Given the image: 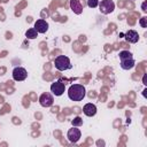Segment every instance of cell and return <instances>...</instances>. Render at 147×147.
<instances>
[{
	"label": "cell",
	"mask_w": 147,
	"mask_h": 147,
	"mask_svg": "<svg viewBox=\"0 0 147 147\" xmlns=\"http://www.w3.org/2000/svg\"><path fill=\"white\" fill-rule=\"evenodd\" d=\"M86 95V90L82 84H74L68 90V96L71 101H82Z\"/></svg>",
	"instance_id": "1"
},
{
	"label": "cell",
	"mask_w": 147,
	"mask_h": 147,
	"mask_svg": "<svg viewBox=\"0 0 147 147\" xmlns=\"http://www.w3.org/2000/svg\"><path fill=\"white\" fill-rule=\"evenodd\" d=\"M140 25H141V28H144V29L147 28V17H146V16H144V17L140 18Z\"/></svg>",
	"instance_id": "17"
},
{
	"label": "cell",
	"mask_w": 147,
	"mask_h": 147,
	"mask_svg": "<svg viewBox=\"0 0 147 147\" xmlns=\"http://www.w3.org/2000/svg\"><path fill=\"white\" fill-rule=\"evenodd\" d=\"M83 113L87 116V117H92L96 114V106L94 103H86L83 107Z\"/></svg>",
	"instance_id": "10"
},
{
	"label": "cell",
	"mask_w": 147,
	"mask_h": 147,
	"mask_svg": "<svg viewBox=\"0 0 147 147\" xmlns=\"http://www.w3.org/2000/svg\"><path fill=\"white\" fill-rule=\"evenodd\" d=\"M38 33H45L48 30V23L45 20H37L34 22V26H33Z\"/></svg>",
	"instance_id": "8"
},
{
	"label": "cell",
	"mask_w": 147,
	"mask_h": 147,
	"mask_svg": "<svg viewBox=\"0 0 147 147\" xmlns=\"http://www.w3.org/2000/svg\"><path fill=\"white\" fill-rule=\"evenodd\" d=\"M118 56H119V60H123V59H127V57H133L132 56V53H130L129 51H122L118 53Z\"/></svg>",
	"instance_id": "14"
},
{
	"label": "cell",
	"mask_w": 147,
	"mask_h": 147,
	"mask_svg": "<svg viewBox=\"0 0 147 147\" xmlns=\"http://www.w3.org/2000/svg\"><path fill=\"white\" fill-rule=\"evenodd\" d=\"M125 39H126V41H129L131 44H136L139 40V33L136 30H129L125 33Z\"/></svg>",
	"instance_id": "9"
},
{
	"label": "cell",
	"mask_w": 147,
	"mask_h": 147,
	"mask_svg": "<svg viewBox=\"0 0 147 147\" xmlns=\"http://www.w3.org/2000/svg\"><path fill=\"white\" fill-rule=\"evenodd\" d=\"M80 136H82V132H80V130L77 126H72L71 129H69V131L67 133L68 140L70 142H72V144H76L80 139Z\"/></svg>",
	"instance_id": "4"
},
{
	"label": "cell",
	"mask_w": 147,
	"mask_h": 147,
	"mask_svg": "<svg viewBox=\"0 0 147 147\" xmlns=\"http://www.w3.org/2000/svg\"><path fill=\"white\" fill-rule=\"evenodd\" d=\"M64 91H65V86H64V84H63L62 82H60V80H56L55 83H53V84L51 85V92H52V94H54L55 96H61V95L64 93Z\"/></svg>",
	"instance_id": "6"
},
{
	"label": "cell",
	"mask_w": 147,
	"mask_h": 147,
	"mask_svg": "<svg viewBox=\"0 0 147 147\" xmlns=\"http://www.w3.org/2000/svg\"><path fill=\"white\" fill-rule=\"evenodd\" d=\"M146 7H147V1H144V2H142V5H141V9H142V11H144V13H146V11H147V8H146Z\"/></svg>",
	"instance_id": "18"
},
{
	"label": "cell",
	"mask_w": 147,
	"mask_h": 147,
	"mask_svg": "<svg viewBox=\"0 0 147 147\" xmlns=\"http://www.w3.org/2000/svg\"><path fill=\"white\" fill-rule=\"evenodd\" d=\"M39 103L40 106L45 107V108H48L51 107L53 103H54V98H53V94L46 92V93H42L40 96H39Z\"/></svg>",
	"instance_id": "7"
},
{
	"label": "cell",
	"mask_w": 147,
	"mask_h": 147,
	"mask_svg": "<svg viewBox=\"0 0 147 147\" xmlns=\"http://www.w3.org/2000/svg\"><path fill=\"white\" fill-rule=\"evenodd\" d=\"M54 65L57 70L60 71H64V70H69L71 69V62H70V59L65 55H59L57 57H55L54 60Z\"/></svg>",
	"instance_id": "2"
},
{
	"label": "cell",
	"mask_w": 147,
	"mask_h": 147,
	"mask_svg": "<svg viewBox=\"0 0 147 147\" xmlns=\"http://www.w3.org/2000/svg\"><path fill=\"white\" fill-rule=\"evenodd\" d=\"M99 9L102 14L108 15V14L114 11L115 3L113 0H101V2H99Z\"/></svg>",
	"instance_id": "3"
},
{
	"label": "cell",
	"mask_w": 147,
	"mask_h": 147,
	"mask_svg": "<svg viewBox=\"0 0 147 147\" xmlns=\"http://www.w3.org/2000/svg\"><path fill=\"white\" fill-rule=\"evenodd\" d=\"M99 2H100L99 0H87V6L90 8H95L99 6Z\"/></svg>",
	"instance_id": "16"
},
{
	"label": "cell",
	"mask_w": 147,
	"mask_h": 147,
	"mask_svg": "<svg viewBox=\"0 0 147 147\" xmlns=\"http://www.w3.org/2000/svg\"><path fill=\"white\" fill-rule=\"evenodd\" d=\"M71 124H72V126H80L82 124H83V119L79 117V116H77V117H75L72 121H71Z\"/></svg>",
	"instance_id": "15"
},
{
	"label": "cell",
	"mask_w": 147,
	"mask_h": 147,
	"mask_svg": "<svg viewBox=\"0 0 147 147\" xmlns=\"http://www.w3.org/2000/svg\"><path fill=\"white\" fill-rule=\"evenodd\" d=\"M11 75H13L14 80H16V82H22V80H24V79L28 77L26 70H25L24 68H22V67H16V68H14Z\"/></svg>",
	"instance_id": "5"
},
{
	"label": "cell",
	"mask_w": 147,
	"mask_h": 147,
	"mask_svg": "<svg viewBox=\"0 0 147 147\" xmlns=\"http://www.w3.org/2000/svg\"><path fill=\"white\" fill-rule=\"evenodd\" d=\"M70 7H71V9L76 13V14H80L82 13V5L79 3V1L78 0H70Z\"/></svg>",
	"instance_id": "12"
},
{
	"label": "cell",
	"mask_w": 147,
	"mask_h": 147,
	"mask_svg": "<svg viewBox=\"0 0 147 147\" xmlns=\"http://www.w3.org/2000/svg\"><path fill=\"white\" fill-rule=\"evenodd\" d=\"M136 62L133 60V57H127V59H123L121 60V68L124 70H130L134 67Z\"/></svg>",
	"instance_id": "11"
},
{
	"label": "cell",
	"mask_w": 147,
	"mask_h": 147,
	"mask_svg": "<svg viewBox=\"0 0 147 147\" xmlns=\"http://www.w3.org/2000/svg\"><path fill=\"white\" fill-rule=\"evenodd\" d=\"M25 37H26L28 39H36V38L38 37V32H37V30H36L34 28H30V29L26 30Z\"/></svg>",
	"instance_id": "13"
},
{
	"label": "cell",
	"mask_w": 147,
	"mask_h": 147,
	"mask_svg": "<svg viewBox=\"0 0 147 147\" xmlns=\"http://www.w3.org/2000/svg\"><path fill=\"white\" fill-rule=\"evenodd\" d=\"M144 84H145V85L147 84V83H146V76H144Z\"/></svg>",
	"instance_id": "19"
}]
</instances>
